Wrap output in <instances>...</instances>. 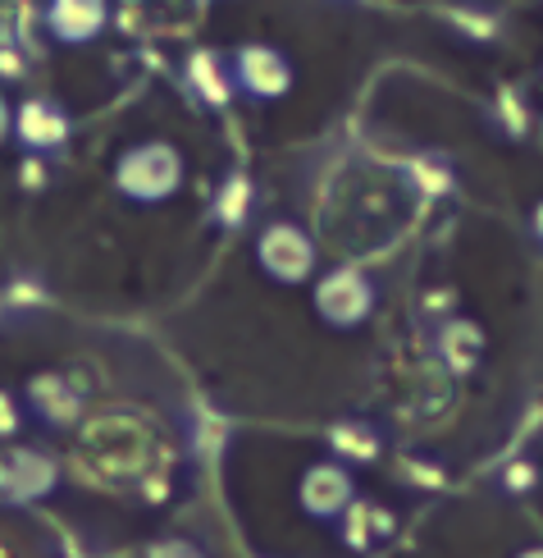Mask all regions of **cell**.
I'll list each match as a JSON object with an SVG mask.
<instances>
[{
  "instance_id": "7a4b0ae2",
  "label": "cell",
  "mask_w": 543,
  "mask_h": 558,
  "mask_svg": "<svg viewBox=\"0 0 543 558\" xmlns=\"http://www.w3.org/2000/svg\"><path fill=\"white\" fill-rule=\"evenodd\" d=\"M316 316L334 330H357V325L374 312V279L357 266H338L316 279Z\"/></svg>"
},
{
  "instance_id": "ba28073f",
  "label": "cell",
  "mask_w": 543,
  "mask_h": 558,
  "mask_svg": "<svg viewBox=\"0 0 543 558\" xmlns=\"http://www.w3.org/2000/svg\"><path fill=\"white\" fill-rule=\"evenodd\" d=\"M14 137L33 151H51L69 137V120H64V110L51 106V101H23L14 110Z\"/></svg>"
},
{
  "instance_id": "ffe728a7",
  "label": "cell",
  "mask_w": 543,
  "mask_h": 558,
  "mask_svg": "<svg viewBox=\"0 0 543 558\" xmlns=\"http://www.w3.org/2000/svg\"><path fill=\"white\" fill-rule=\"evenodd\" d=\"M0 558H10V554H5V549H0Z\"/></svg>"
},
{
  "instance_id": "4fadbf2b",
  "label": "cell",
  "mask_w": 543,
  "mask_h": 558,
  "mask_svg": "<svg viewBox=\"0 0 543 558\" xmlns=\"http://www.w3.org/2000/svg\"><path fill=\"white\" fill-rule=\"evenodd\" d=\"M247 206H251V189H247L243 179H229V183H224V193H220V202H215L220 220H224L229 229H238V225L247 220Z\"/></svg>"
},
{
  "instance_id": "8fae6325",
  "label": "cell",
  "mask_w": 543,
  "mask_h": 558,
  "mask_svg": "<svg viewBox=\"0 0 543 558\" xmlns=\"http://www.w3.org/2000/svg\"><path fill=\"white\" fill-rule=\"evenodd\" d=\"M46 23H51V33L60 41H87V37L101 33L106 0H51V14H46Z\"/></svg>"
},
{
  "instance_id": "2e32d148",
  "label": "cell",
  "mask_w": 543,
  "mask_h": 558,
  "mask_svg": "<svg viewBox=\"0 0 543 558\" xmlns=\"http://www.w3.org/2000/svg\"><path fill=\"white\" fill-rule=\"evenodd\" d=\"M10 430H18V412H10V399L0 393V435H10Z\"/></svg>"
},
{
  "instance_id": "3957f363",
  "label": "cell",
  "mask_w": 543,
  "mask_h": 558,
  "mask_svg": "<svg viewBox=\"0 0 543 558\" xmlns=\"http://www.w3.org/2000/svg\"><path fill=\"white\" fill-rule=\"evenodd\" d=\"M256 262L274 284H306L316 279V243L306 239V229L274 220L256 234Z\"/></svg>"
},
{
  "instance_id": "5bb4252c",
  "label": "cell",
  "mask_w": 543,
  "mask_h": 558,
  "mask_svg": "<svg viewBox=\"0 0 543 558\" xmlns=\"http://www.w3.org/2000/svg\"><path fill=\"white\" fill-rule=\"evenodd\" d=\"M534 481H539L534 462H516V468H507V476H503V490H507V495H530Z\"/></svg>"
},
{
  "instance_id": "30bf717a",
  "label": "cell",
  "mask_w": 543,
  "mask_h": 558,
  "mask_svg": "<svg viewBox=\"0 0 543 558\" xmlns=\"http://www.w3.org/2000/svg\"><path fill=\"white\" fill-rule=\"evenodd\" d=\"M393 526H397V518L388 513V508L370 504V499H351V504H347V513H343L338 536H343L347 549H370L374 541H388V536H393Z\"/></svg>"
},
{
  "instance_id": "5b68a950",
  "label": "cell",
  "mask_w": 543,
  "mask_h": 558,
  "mask_svg": "<svg viewBox=\"0 0 543 558\" xmlns=\"http://www.w3.org/2000/svg\"><path fill=\"white\" fill-rule=\"evenodd\" d=\"M60 468L41 449H0V495L14 504H37L55 490Z\"/></svg>"
},
{
  "instance_id": "ac0fdd59",
  "label": "cell",
  "mask_w": 543,
  "mask_h": 558,
  "mask_svg": "<svg viewBox=\"0 0 543 558\" xmlns=\"http://www.w3.org/2000/svg\"><path fill=\"white\" fill-rule=\"evenodd\" d=\"M530 229H534V239L543 243V202L534 206V216H530Z\"/></svg>"
},
{
  "instance_id": "7c38bea8",
  "label": "cell",
  "mask_w": 543,
  "mask_h": 558,
  "mask_svg": "<svg viewBox=\"0 0 543 558\" xmlns=\"http://www.w3.org/2000/svg\"><path fill=\"white\" fill-rule=\"evenodd\" d=\"M329 445H334V453L343 462H374V458H380V435H374L370 426H361V422L334 426V430H329Z\"/></svg>"
},
{
  "instance_id": "9c48e42d",
  "label": "cell",
  "mask_w": 543,
  "mask_h": 558,
  "mask_svg": "<svg viewBox=\"0 0 543 558\" xmlns=\"http://www.w3.org/2000/svg\"><path fill=\"white\" fill-rule=\"evenodd\" d=\"M439 357H443V366L453 371V376H470V371L480 366V357H484V330L476 320L453 316L439 330Z\"/></svg>"
},
{
  "instance_id": "6da1fadb",
  "label": "cell",
  "mask_w": 543,
  "mask_h": 558,
  "mask_svg": "<svg viewBox=\"0 0 543 558\" xmlns=\"http://www.w3.org/2000/svg\"><path fill=\"white\" fill-rule=\"evenodd\" d=\"M114 183L120 193L137 206H156V202H170L183 189V156L170 143H133L120 166H114Z\"/></svg>"
},
{
  "instance_id": "d6986e66",
  "label": "cell",
  "mask_w": 543,
  "mask_h": 558,
  "mask_svg": "<svg viewBox=\"0 0 543 558\" xmlns=\"http://www.w3.org/2000/svg\"><path fill=\"white\" fill-rule=\"evenodd\" d=\"M516 558H543V545H530V549H521Z\"/></svg>"
},
{
  "instance_id": "52a82bcc",
  "label": "cell",
  "mask_w": 543,
  "mask_h": 558,
  "mask_svg": "<svg viewBox=\"0 0 543 558\" xmlns=\"http://www.w3.org/2000/svg\"><path fill=\"white\" fill-rule=\"evenodd\" d=\"M28 403H33V412L41 416V426L69 430V426L78 422V412H83V393L69 385L64 376H51V371H41V376L28 380Z\"/></svg>"
},
{
  "instance_id": "9a60e30c",
  "label": "cell",
  "mask_w": 543,
  "mask_h": 558,
  "mask_svg": "<svg viewBox=\"0 0 543 558\" xmlns=\"http://www.w3.org/2000/svg\"><path fill=\"white\" fill-rule=\"evenodd\" d=\"M147 558H201V549L187 545V541H164V545H156Z\"/></svg>"
},
{
  "instance_id": "e0dca14e",
  "label": "cell",
  "mask_w": 543,
  "mask_h": 558,
  "mask_svg": "<svg viewBox=\"0 0 543 558\" xmlns=\"http://www.w3.org/2000/svg\"><path fill=\"white\" fill-rule=\"evenodd\" d=\"M10 129H14V114H10L5 97H0V143H5V137H10Z\"/></svg>"
},
{
  "instance_id": "277c9868",
  "label": "cell",
  "mask_w": 543,
  "mask_h": 558,
  "mask_svg": "<svg viewBox=\"0 0 543 558\" xmlns=\"http://www.w3.org/2000/svg\"><path fill=\"white\" fill-rule=\"evenodd\" d=\"M357 499V485H351V472L343 458H324V462H311L301 472V485H297V504L306 518L316 522H334L347 513V504Z\"/></svg>"
},
{
  "instance_id": "8992f818",
  "label": "cell",
  "mask_w": 543,
  "mask_h": 558,
  "mask_svg": "<svg viewBox=\"0 0 543 558\" xmlns=\"http://www.w3.org/2000/svg\"><path fill=\"white\" fill-rule=\"evenodd\" d=\"M233 83L256 101H274L293 87V64L274 46H243L238 60H233Z\"/></svg>"
}]
</instances>
